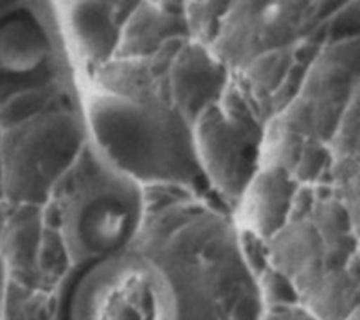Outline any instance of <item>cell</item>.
<instances>
[{
  "label": "cell",
  "instance_id": "obj_8",
  "mask_svg": "<svg viewBox=\"0 0 360 320\" xmlns=\"http://www.w3.org/2000/svg\"><path fill=\"white\" fill-rule=\"evenodd\" d=\"M0 201H3V160H1V146H0Z\"/></svg>",
  "mask_w": 360,
  "mask_h": 320
},
{
  "label": "cell",
  "instance_id": "obj_1",
  "mask_svg": "<svg viewBox=\"0 0 360 320\" xmlns=\"http://www.w3.org/2000/svg\"><path fill=\"white\" fill-rule=\"evenodd\" d=\"M66 258L82 268L129 248L143 218L135 177L98 147L77 153L49 199Z\"/></svg>",
  "mask_w": 360,
  "mask_h": 320
},
{
  "label": "cell",
  "instance_id": "obj_7",
  "mask_svg": "<svg viewBox=\"0 0 360 320\" xmlns=\"http://www.w3.org/2000/svg\"><path fill=\"white\" fill-rule=\"evenodd\" d=\"M49 86H41L13 94L0 104V129L10 128L46 111Z\"/></svg>",
  "mask_w": 360,
  "mask_h": 320
},
{
  "label": "cell",
  "instance_id": "obj_3",
  "mask_svg": "<svg viewBox=\"0 0 360 320\" xmlns=\"http://www.w3.org/2000/svg\"><path fill=\"white\" fill-rule=\"evenodd\" d=\"M3 201L41 208L79 153L72 119L46 109L0 129Z\"/></svg>",
  "mask_w": 360,
  "mask_h": 320
},
{
  "label": "cell",
  "instance_id": "obj_9",
  "mask_svg": "<svg viewBox=\"0 0 360 320\" xmlns=\"http://www.w3.org/2000/svg\"><path fill=\"white\" fill-rule=\"evenodd\" d=\"M7 3H8V0H7V1H0V10H1Z\"/></svg>",
  "mask_w": 360,
  "mask_h": 320
},
{
  "label": "cell",
  "instance_id": "obj_6",
  "mask_svg": "<svg viewBox=\"0 0 360 320\" xmlns=\"http://www.w3.org/2000/svg\"><path fill=\"white\" fill-rule=\"evenodd\" d=\"M69 22L87 56L104 58L112 51L118 34L114 4L76 1L69 10Z\"/></svg>",
  "mask_w": 360,
  "mask_h": 320
},
{
  "label": "cell",
  "instance_id": "obj_5",
  "mask_svg": "<svg viewBox=\"0 0 360 320\" xmlns=\"http://www.w3.org/2000/svg\"><path fill=\"white\" fill-rule=\"evenodd\" d=\"M197 156L201 167L210 171V178L224 192L238 194L248 188L250 166L256 154V139L250 128L211 109L201 114L197 131Z\"/></svg>",
  "mask_w": 360,
  "mask_h": 320
},
{
  "label": "cell",
  "instance_id": "obj_2",
  "mask_svg": "<svg viewBox=\"0 0 360 320\" xmlns=\"http://www.w3.org/2000/svg\"><path fill=\"white\" fill-rule=\"evenodd\" d=\"M77 269L56 320H191L179 274L152 254L129 247Z\"/></svg>",
  "mask_w": 360,
  "mask_h": 320
},
{
  "label": "cell",
  "instance_id": "obj_4",
  "mask_svg": "<svg viewBox=\"0 0 360 320\" xmlns=\"http://www.w3.org/2000/svg\"><path fill=\"white\" fill-rule=\"evenodd\" d=\"M49 35L38 15L20 1L0 10V104L15 93L46 86Z\"/></svg>",
  "mask_w": 360,
  "mask_h": 320
}]
</instances>
